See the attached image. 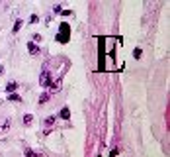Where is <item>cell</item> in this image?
Here are the masks:
<instances>
[{
    "mask_svg": "<svg viewBox=\"0 0 170 157\" xmlns=\"http://www.w3.org/2000/svg\"><path fill=\"white\" fill-rule=\"evenodd\" d=\"M51 81H53L51 73L47 71V69H43V71H41V75H39V85H43V86H49V85H51Z\"/></svg>",
    "mask_w": 170,
    "mask_h": 157,
    "instance_id": "6da1fadb",
    "label": "cell"
},
{
    "mask_svg": "<svg viewBox=\"0 0 170 157\" xmlns=\"http://www.w3.org/2000/svg\"><path fill=\"white\" fill-rule=\"evenodd\" d=\"M27 51L31 53V55H39V53H41V47L37 45V43H33V41H29V43H27Z\"/></svg>",
    "mask_w": 170,
    "mask_h": 157,
    "instance_id": "7a4b0ae2",
    "label": "cell"
},
{
    "mask_svg": "<svg viewBox=\"0 0 170 157\" xmlns=\"http://www.w3.org/2000/svg\"><path fill=\"white\" fill-rule=\"evenodd\" d=\"M49 100H51V92H43V94L39 96V100H37V102H39V104L43 106V104H47Z\"/></svg>",
    "mask_w": 170,
    "mask_h": 157,
    "instance_id": "3957f363",
    "label": "cell"
},
{
    "mask_svg": "<svg viewBox=\"0 0 170 157\" xmlns=\"http://www.w3.org/2000/svg\"><path fill=\"white\" fill-rule=\"evenodd\" d=\"M16 88H18V83H16V81H10V83L6 85V92H8V94H10V92H16Z\"/></svg>",
    "mask_w": 170,
    "mask_h": 157,
    "instance_id": "277c9868",
    "label": "cell"
},
{
    "mask_svg": "<svg viewBox=\"0 0 170 157\" xmlns=\"http://www.w3.org/2000/svg\"><path fill=\"white\" fill-rule=\"evenodd\" d=\"M22 122H24V126H31L33 124V116H31V114H24Z\"/></svg>",
    "mask_w": 170,
    "mask_h": 157,
    "instance_id": "5b68a950",
    "label": "cell"
},
{
    "mask_svg": "<svg viewBox=\"0 0 170 157\" xmlns=\"http://www.w3.org/2000/svg\"><path fill=\"white\" fill-rule=\"evenodd\" d=\"M10 126H12V120H4V122L0 124V132H8Z\"/></svg>",
    "mask_w": 170,
    "mask_h": 157,
    "instance_id": "8992f818",
    "label": "cell"
},
{
    "mask_svg": "<svg viewBox=\"0 0 170 157\" xmlns=\"http://www.w3.org/2000/svg\"><path fill=\"white\" fill-rule=\"evenodd\" d=\"M22 24H24V22H22V20H16V24H14V28H12V33H18V32H20V28H22Z\"/></svg>",
    "mask_w": 170,
    "mask_h": 157,
    "instance_id": "52a82bcc",
    "label": "cell"
},
{
    "mask_svg": "<svg viewBox=\"0 0 170 157\" xmlns=\"http://www.w3.org/2000/svg\"><path fill=\"white\" fill-rule=\"evenodd\" d=\"M8 98H10V100H14V102H20V100H22V96H20V94H16V92H10V94H8Z\"/></svg>",
    "mask_w": 170,
    "mask_h": 157,
    "instance_id": "ba28073f",
    "label": "cell"
},
{
    "mask_svg": "<svg viewBox=\"0 0 170 157\" xmlns=\"http://www.w3.org/2000/svg\"><path fill=\"white\" fill-rule=\"evenodd\" d=\"M26 157H41V153H35V151H31L29 147H26Z\"/></svg>",
    "mask_w": 170,
    "mask_h": 157,
    "instance_id": "9c48e42d",
    "label": "cell"
},
{
    "mask_svg": "<svg viewBox=\"0 0 170 157\" xmlns=\"http://www.w3.org/2000/svg\"><path fill=\"white\" fill-rule=\"evenodd\" d=\"M61 118L69 120V118H71V110H69V108H63V110H61Z\"/></svg>",
    "mask_w": 170,
    "mask_h": 157,
    "instance_id": "30bf717a",
    "label": "cell"
},
{
    "mask_svg": "<svg viewBox=\"0 0 170 157\" xmlns=\"http://www.w3.org/2000/svg\"><path fill=\"white\" fill-rule=\"evenodd\" d=\"M53 88V91H57V88H61V81H51V85H49Z\"/></svg>",
    "mask_w": 170,
    "mask_h": 157,
    "instance_id": "8fae6325",
    "label": "cell"
},
{
    "mask_svg": "<svg viewBox=\"0 0 170 157\" xmlns=\"http://www.w3.org/2000/svg\"><path fill=\"white\" fill-rule=\"evenodd\" d=\"M55 120H57V116H49L45 120V126H51V124H55Z\"/></svg>",
    "mask_w": 170,
    "mask_h": 157,
    "instance_id": "7c38bea8",
    "label": "cell"
},
{
    "mask_svg": "<svg viewBox=\"0 0 170 157\" xmlns=\"http://www.w3.org/2000/svg\"><path fill=\"white\" fill-rule=\"evenodd\" d=\"M29 22H31V24H37V22H39V16H37V14H31Z\"/></svg>",
    "mask_w": 170,
    "mask_h": 157,
    "instance_id": "4fadbf2b",
    "label": "cell"
},
{
    "mask_svg": "<svg viewBox=\"0 0 170 157\" xmlns=\"http://www.w3.org/2000/svg\"><path fill=\"white\" fill-rule=\"evenodd\" d=\"M41 39H43V37H41V33H35V35H33V43H39Z\"/></svg>",
    "mask_w": 170,
    "mask_h": 157,
    "instance_id": "5bb4252c",
    "label": "cell"
},
{
    "mask_svg": "<svg viewBox=\"0 0 170 157\" xmlns=\"http://www.w3.org/2000/svg\"><path fill=\"white\" fill-rule=\"evenodd\" d=\"M53 12L59 14V12H61V4H55V6H53Z\"/></svg>",
    "mask_w": 170,
    "mask_h": 157,
    "instance_id": "9a60e30c",
    "label": "cell"
},
{
    "mask_svg": "<svg viewBox=\"0 0 170 157\" xmlns=\"http://www.w3.org/2000/svg\"><path fill=\"white\" fill-rule=\"evenodd\" d=\"M133 57H135V59L141 57V49H135V51H133Z\"/></svg>",
    "mask_w": 170,
    "mask_h": 157,
    "instance_id": "2e32d148",
    "label": "cell"
},
{
    "mask_svg": "<svg viewBox=\"0 0 170 157\" xmlns=\"http://www.w3.org/2000/svg\"><path fill=\"white\" fill-rule=\"evenodd\" d=\"M4 75V65H0V77Z\"/></svg>",
    "mask_w": 170,
    "mask_h": 157,
    "instance_id": "e0dca14e",
    "label": "cell"
}]
</instances>
